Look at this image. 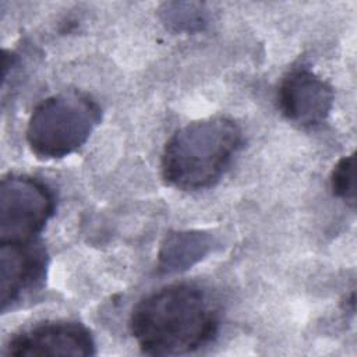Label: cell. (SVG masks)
Instances as JSON below:
<instances>
[{"label": "cell", "instance_id": "7a4b0ae2", "mask_svg": "<svg viewBox=\"0 0 357 357\" xmlns=\"http://www.w3.org/2000/svg\"><path fill=\"white\" fill-rule=\"evenodd\" d=\"M243 144V132L227 117L192 121L177 130L162 153L165 181L184 191L215 185Z\"/></svg>", "mask_w": 357, "mask_h": 357}, {"label": "cell", "instance_id": "ba28073f", "mask_svg": "<svg viewBox=\"0 0 357 357\" xmlns=\"http://www.w3.org/2000/svg\"><path fill=\"white\" fill-rule=\"evenodd\" d=\"M218 245V238L206 230L172 231L160 244L158 271L163 275L184 272L212 254Z\"/></svg>", "mask_w": 357, "mask_h": 357}, {"label": "cell", "instance_id": "6da1fadb", "mask_svg": "<svg viewBox=\"0 0 357 357\" xmlns=\"http://www.w3.org/2000/svg\"><path fill=\"white\" fill-rule=\"evenodd\" d=\"M130 331L145 354H187L215 339L219 314L199 286L174 283L138 301L130 317Z\"/></svg>", "mask_w": 357, "mask_h": 357}, {"label": "cell", "instance_id": "5b68a950", "mask_svg": "<svg viewBox=\"0 0 357 357\" xmlns=\"http://www.w3.org/2000/svg\"><path fill=\"white\" fill-rule=\"evenodd\" d=\"M49 255L38 240L0 243L1 311L6 314L33 298L46 283Z\"/></svg>", "mask_w": 357, "mask_h": 357}, {"label": "cell", "instance_id": "52a82bcc", "mask_svg": "<svg viewBox=\"0 0 357 357\" xmlns=\"http://www.w3.org/2000/svg\"><path fill=\"white\" fill-rule=\"evenodd\" d=\"M333 89L307 68L287 73L278 89V105L291 123L312 127L321 124L333 107Z\"/></svg>", "mask_w": 357, "mask_h": 357}, {"label": "cell", "instance_id": "277c9868", "mask_svg": "<svg viewBox=\"0 0 357 357\" xmlns=\"http://www.w3.org/2000/svg\"><path fill=\"white\" fill-rule=\"evenodd\" d=\"M56 209L54 194L39 178L10 174L0 184V243L35 240Z\"/></svg>", "mask_w": 357, "mask_h": 357}, {"label": "cell", "instance_id": "9c48e42d", "mask_svg": "<svg viewBox=\"0 0 357 357\" xmlns=\"http://www.w3.org/2000/svg\"><path fill=\"white\" fill-rule=\"evenodd\" d=\"M163 24L174 32L192 33L208 24V10L201 3H165L159 10Z\"/></svg>", "mask_w": 357, "mask_h": 357}, {"label": "cell", "instance_id": "3957f363", "mask_svg": "<svg viewBox=\"0 0 357 357\" xmlns=\"http://www.w3.org/2000/svg\"><path fill=\"white\" fill-rule=\"evenodd\" d=\"M102 120L100 106L86 93L60 92L43 99L32 112L26 142L42 159H60L79 149Z\"/></svg>", "mask_w": 357, "mask_h": 357}, {"label": "cell", "instance_id": "30bf717a", "mask_svg": "<svg viewBox=\"0 0 357 357\" xmlns=\"http://www.w3.org/2000/svg\"><path fill=\"white\" fill-rule=\"evenodd\" d=\"M331 188L333 195L343 199L349 205L356 204L354 184V153L343 156L333 167L331 174Z\"/></svg>", "mask_w": 357, "mask_h": 357}, {"label": "cell", "instance_id": "8992f818", "mask_svg": "<svg viewBox=\"0 0 357 357\" xmlns=\"http://www.w3.org/2000/svg\"><path fill=\"white\" fill-rule=\"evenodd\" d=\"M96 344L86 326L74 321H47L14 335L6 354L32 356H93Z\"/></svg>", "mask_w": 357, "mask_h": 357}]
</instances>
